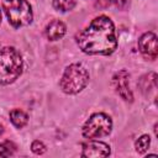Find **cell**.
Listing matches in <instances>:
<instances>
[{
    "label": "cell",
    "instance_id": "obj_1",
    "mask_svg": "<svg viewBox=\"0 0 158 158\" xmlns=\"http://www.w3.org/2000/svg\"><path fill=\"white\" fill-rule=\"evenodd\" d=\"M75 40L79 48L86 54L109 56L117 47L114 22L105 15L95 17L88 27L77 35Z\"/></svg>",
    "mask_w": 158,
    "mask_h": 158
},
{
    "label": "cell",
    "instance_id": "obj_2",
    "mask_svg": "<svg viewBox=\"0 0 158 158\" xmlns=\"http://www.w3.org/2000/svg\"><path fill=\"white\" fill-rule=\"evenodd\" d=\"M22 73V58L14 47L0 49V85L14 83Z\"/></svg>",
    "mask_w": 158,
    "mask_h": 158
},
{
    "label": "cell",
    "instance_id": "obj_3",
    "mask_svg": "<svg viewBox=\"0 0 158 158\" xmlns=\"http://www.w3.org/2000/svg\"><path fill=\"white\" fill-rule=\"evenodd\" d=\"M89 83V73L80 63L69 64L59 80V86L63 93L74 95L80 93Z\"/></svg>",
    "mask_w": 158,
    "mask_h": 158
},
{
    "label": "cell",
    "instance_id": "obj_4",
    "mask_svg": "<svg viewBox=\"0 0 158 158\" xmlns=\"http://www.w3.org/2000/svg\"><path fill=\"white\" fill-rule=\"evenodd\" d=\"M2 7L12 27L20 28L32 22L33 14L27 0H4Z\"/></svg>",
    "mask_w": 158,
    "mask_h": 158
},
{
    "label": "cell",
    "instance_id": "obj_5",
    "mask_svg": "<svg viewBox=\"0 0 158 158\" xmlns=\"http://www.w3.org/2000/svg\"><path fill=\"white\" fill-rule=\"evenodd\" d=\"M112 130V120L109 115L98 112L91 115L83 126V136L85 138L95 139L106 137L111 133Z\"/></svg>",
    "mask_w": 158,
    "mask_h": 158
},
{
    "label": "cell",
    "instance_id": "obj_6",
    "mask_svg": "<svg viewBox=\"0 0 158 158\" xmlns=\"http://www.w3.org/2000/svg\"><path fill=\"white\" fill-rule=\"evenodd\" d=\"M138 49L141 54L149 60H154L158 56V47H157V36L153 32L143 33L138 40Z\"/></svg>",
    "mask_w": 158,
    "mask_h": 158
},
{
    "label": "cell",
    "instance_id": "obj_7",
    "mask_svg": "<svg viewBox=\"0 0 158 158\" xmlns=\"http://www.w3.org/2000/svg\"><path fill=\"white\" fill-rule=\"evenodd\" d=\"M128 79H130V74L127 70H123V69L115 73V75L112 77L114 88H115L116 93L125 101H132L133 100V95H132V91L130 89Z\"/></svg>",
    "mask_w": 158,
    "mask_h": 158
},
{
    "label": "cell",
    "instance_id": "obj_8",
    "mask_svg": "<svg viewBox=\"0 0 158 158\" xmlns=\"http://www.w3.org/2000/svg\"><path fill=\"white\" fill-rule=\"evenodd\" d=\"M111 149L110 146L105 142L100 141H89L83 144L81 157L84 158H99V157H107L110 156Z\"/></svg>",
    "mask_w": 158,
    "mask_h": 158
},
{
    "label": "cell",
    "instance_id": "obj_9",
    "mask_svg": "<svg viewBox=\"0 0 158 158\" xmlns=\"http://www.w3.org/2000/svg\"><path fill=\"white\" fill-rule=\"evenodd\" d=\"M65 31H67V27L62 21L53 20L46 26L44 35L49 41H57L65 35Z\"/></svg>",
    "mask_w": 158,
    "mask_h": 158
},
{
    "label": "cell",
    "instance_id": "obj_10",
    "mask_svg": "<svg viewBox=\"0 0 158 158\" xmlns=\"http://www.w3.org/2000/svg\"><path fill=\"white\" fill-rule=\"evenodd\" d=\"M10 120L12 122V125L17 128H22L23 126L27 125L28 121V116L26 112H23L20 109H14L10 111Z\"/></svg>",
    "mask_w": 158,
    "mask_h": 158
},
{
    "label": "cell",
    "instance_id": "obj_11",
    "mask_svg": "<svg viewBox=\"0 0 158 158\" xmlns=\"http://www.w3.org/2000/svg\"><path fill=\"white\" fill-rule=\"evenodd\" d=\"M149 144H151V137L148 135H142L141 137H138V139L135 142V148H136V152L139 153V154H143L148 151L149 148Z\"/></svg>",
    "mask_w": 158,
    "mask_h": 158
},
{
    "label": "cell",
    "instance_id": "obj_12",
    "mask_svg": "<svg viewBox=\"0 0 158 158\" xmlns=\"http://www.w3.org/2000/svg\"><path fill=\"white\" fill-rule=\"evenodd\" d=\"M75 6V0H53V7L58 11L67 12L73 10Z\"/></svg>",
    "mask_w": 158,
    "mask_h": 158
},
{
    "label": "cell",
    "instance_id": "obj_13",
    "mask_svg": "<svg viewBox=\"0 0 158 158\" xmlns=\"http://www.w3.org/2000/svg\"><path fill=\"white\" fill-rule=\"evenodd\" d=\"M16 144L11 141H4L0 143V156L1 157H10L16 152Z\"/></svg>",
    "mask_w": 158,
    "mask_h": 158
},
{
    "label": "cell",
    "instance_id": "obj_14",
    "mask_svg": "<svg viewBox=\"0 0 158 158\" xmlns=\"http://www.w3.org/2000/svg\"><path fill=\"white\" fill-rule=\"evenodd\" d=\"M31 149H32V152H33L35 154H38V156L43 154V153L47 151L44 143H43L42 141H38V139H36V141L32 142V144H31Z\"/></svg>",
    "mask_w": 158,
    "mask_h": 158
},
{
    "label": "cell",
    "instance_id": "obj_15",
    "mask_svg": "<svg viewBox=\"0 0 158 158\" xmlns=\"http://www.w3.org/2000/svg\"><path fill=\"white\" fill-rule=\"evenodd\" d=\"M111 2H112V0H99L96 2V6L100 7V9H106L111 5Z\"/></svg>",
    "mask_w": 158,
    "mask_h": 158
},
{
    "label": "cell",
    "instance_id": "obj_16",
    "mask_svg": "<svg viewBox=\"0 0 158 158\" xmlns=\"http://www.w3.org/2000/svg\"><path fill=\"white\" fill-rule=\"evenodd\" d=\"M4 132V127H2V125H0V135Z\"/></svg>",
    "mask_w": 158,
    "mask_h": 158
},
{
    "label": "cell",
    "instance_id": "obj_17",
    "mask_svg": "<svg viewBox=\"0 0 158 158\" xmlns=\"http://www.w3.org/2000/svg\"><path fill=\"white\" fill-rule=\"evenodd\" d=\"M0 23H1V10H0Z\"/></svg>",
    "mask_w": 158,
    "mask_h": 158
}]
</instances>
